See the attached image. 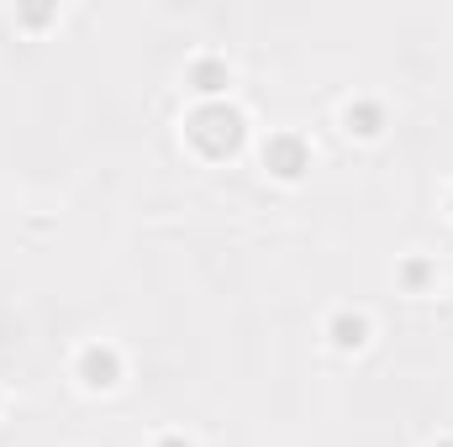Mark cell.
I'll return each instance as SVG.
<instances>
[{
	"instance_id": "6da1fadb",
	"label": "cell",
	"mask_w": 453,
	"mask_h": 447,
	"mask_svg": "<svg viewBox=\"0 0 453 447\" xmlns=\"http://www.w3.org/2000/svg\"><path fill=\"white\" fill-rule=\"evenodd\" d=\"M185 132H190V142H196L206 158H226V153L242 148V111L226 106V101H206V106L190 111Z\"/></svg>"
},
{
	"instance_id": "7a4b0ae2",
	"label": "cell",
	"mask_w": 453,
	"mask_h": 447,
	"mask_svg": "<svg viewBox=\"0 0 453 447\" xmlns=\"http://www.w3.org/2000/svg\"><path fill=\"white\" fill-rule=\"evenodd\" d=\"M264 163H269V174H280V179H301V174L311 169V148H306L296 132H274V137L264 142Z\"/></svg>"
},
{
	"instance_id": "3957f363",
	"label": "cell",
	"mask_w": 453,
	"mask_h": 447,
	"mask_svg": "<svg viewBox=\"0 0 453 447\" xmlns=\"http://www.w3.org/2000/svg\"><path fill=\"white\" fill-rule=\"evenodd\" d=\"M185 85L201 95V106H206V101H222L226 85H232V69H226L222 58H196V64L185 69Z\"/></svg>"
},
{
	"instance_id": "277c9868",
	"label": "cell",
	"mask_w": 453,
	"mask_h": 447,
	"mask_svg": "<svg viewBox=\"0 0 453 447\" xmlns=\"http://www.w3.org/2000/svg\"><path fill=\"white\" fill-rule=\"evenodd\" d=\"M80 379L90 390H111L116 379H121V358H116L111 347H85L80 352Z\"/></svg>"
},
{
	"instance_id": "5b68a950",
	"label": "cell",
	"mask_w": 453,
	"mask_h": 447,
	"mask_svg": "<svg viewBox=\"0 0 453 447\" xmlns=\"http://www.w3.org/2000/svg\"><path fill=\"white\" fill-rule=\"evenodd\" d=\"M327 337H333V347L353 352V347H364V342H369V322H364V316H353V311H338V316L327 322Z\"/></svg>"
},
{
	"instance_id": "8992f818",
	"label": "cell",
	"mask_w": 453,
	"mask_h": 447,
	"mask_svg": "<svg viewBox=\"0 0 453 447\" xmlns=\"http://www.w3.org/2000/svg\"><path fill=\"white\" fill-rule=\"evenodd\" d=\"M342 121H348V132H353V137H380L385 111H380V101H353V106L342 111Z\"/></svg>"
},
{
	"instance_id": "52a82bcc",
	"label": "cell",
	"mask_w": 453,
	"mask_h": 447,
	"mask_svg": "<svg viewBox=\"0 0 453 447\" xmlns=\"http://www.w3.org/2000/svg\"><path fill=\"white\" fill-rule=\"evenodd\" d=\"M401 279H406V284H411V290H422V284H427V279H433V269H427V263H422V258H417V263H406V269H401Z\"/></svg>"
},
{
	"instance_id": "ba28073f",
	"label": "cell",
	"mask_w": 453,
	"mask_h": 447,
	"mask_svg": "<svg viewBox=\"0 0 453 447\" xmlns=\"http://www.w3.org/2000/svg\"><path fill=\"white\" fill-rule=\"evenodd\" d=\"M58 11H48V5H37V11H21V27H48Z\"/></svg>"
},
{
	"instance_id": "9c48e42d",
	"label": "cell",
	"mask_w": 453,
	"mask_h": 447,
	"mask_svg": "<svg viewBox=\"0 0 453 447\" xmlns=\"http://www.w3.org/2000/svg\"><path fill=\"white\" fill-rule=\"evenodd\" d=\"M158 447H190L185 437H158Z\"/></svg>"
},
{
	"instance_id": "30bf717a",
	"label": "cell",
	"mask_w": 453,
	"mask_h": 447,
	"mask_svg": "<svg viewBox=\"0 0 453 447\" xmlns=\"http://www.w3.org/2000/svg\"><path fill=\"white\" fill-rule=\"evenodd\" d=\"M438 447H453V443H438Z\"/></svg>"
},
{
	"instance_id": "8fae6325",
	"label": "cell",
	"mask_w": 453,
	"mask_h": 447,
	"mask_svg": "<svg viewBox=\"0 0 453 447\" xmlns=\"http://www.w3.org/2000/svg\"><path fill=\"white\" fill-rule=\"evenodd\" d=\"M449 206H453V201H449Z\"/></svg>"
}]
</instances>
